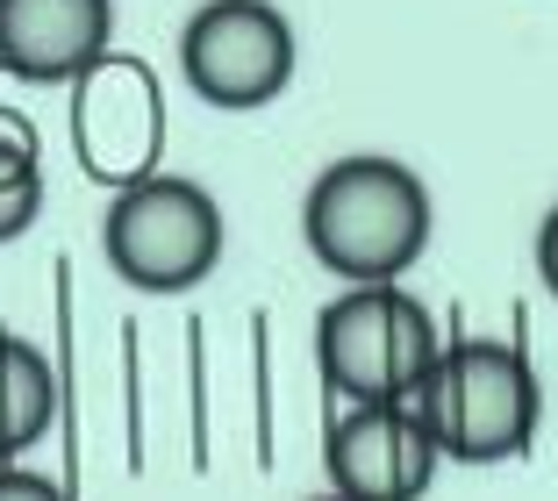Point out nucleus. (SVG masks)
<instances>
[{
  "mask_svg": "<svg viewBox=\"0 0 558 501\" xmlns=\"http://www.w3.org/2000/svg\"><path fill=\"white\" fill-rule=\"evenodd\" d=\"M44 172V144L22 115H0V179H36Z\"/></svg>",
  "mask_w": 558,
  "mask_h": 501,
  "instance_id": "obj_11",
  "label": "nucleus"
},
{
  "mask_svg": "<svg viewBox=\"0 0 558 501\" xmlns=\"http://www.w3.org/2000/svg\"><path fill=\"white\" fill-rule=\"evenodd\" d=\"M444 452L415 402H351L323 430L329 494L344 501H423Z\"/></svg>",
  "mask_w": 558,
  "mask_h": 501,
  "instance_id": "obj_7",
  "label": "nucleus"
},
{
  "mask_svg": "<svg viewBox=\"0 0 558 501\" xmlns=\"http://www.w3.org/2000/svg\"><path fill=\"white\" fill-rule=\"evenodd\" d=\"M294 65H301L294 22L272 0H201L180 29V80L208 108L230 115L272 108L294 86Z\"/></svg>",
  "mask_w": 558,
  "mask_h": 501,
  "instance_id": "obj_5",
  "label": "nucleus"
},
{
  "mask_svg": "<svg viewBox=\"0 0 558 501\" xmlns=\"http://www.w3.org/2000/svg\"><path fill=\"white\" fill-rule=\"evenodd\" d=\"M72 158L108 194L165 172V80L144 58L108 50L72 80Z\"/></svg>",
  "mask_w": 558,
  "mask_h": 501,
  "instance_id": "obj_6",
  "label": "nucleus"
},
{
  "mask_svg": "<svg viewBox=\"0 0 558 501\" xmlns=\"http://www.w3.org/2000/svg\"><path fill=\"white\" fill-rule=\"evenodd\" d=\"M415 408H423L429 437L451 466H509L537 444L544 387H537V366L515 344L459 337L437 351Z\"/></svg>",
  "mask_w": 558,
  "mask_h": 501,
  "instance_id": "obj_2",
  "label": "nucleus"
},
{
  "mask_svg": "<svg viewBox=\"0 0 558 501\" xmlns=\"http://www.w3.org/2000/svg\"><path fill=\"white\" fill-rule=\"evenodd\" d=\"M222 243H230V223H222L208 187L186 172L136 179L100 215L108 273L136 294H194L222 265Z\"/></svg>",
  "mask_w": 558,
  "mask_h": 501,
  "instance_id": "obj_4",
  "label": "nucleus"
},
{
  "mask_svg": "<svg viewBox=\"0 0 558 501\" xmlns=\"http://www.w3.org/2000/svg\"><path fill=\"white\" fill-rule=\"evenodd\" d=\"M0 501H72L50 473H29V466H0Z\"/></svg>",
  "mask_w": 558,
  "mask_h": 501,
  "instance_id": "obj_12",
  "label": "nucleus"
},
{
  "mask_svg": "<svg viewBox=\"0 0 558 501\" xmlns=\"http://www.w3.org/2000/svg\"><path fill=\"white\" fill-rule=\"evenodd\" d=\"M315 501H344V494H315Z\"/></svg>",
  "mask_w": 558,
  "mask_h": 501,
  "instance_id": "obj_14",
  "label": "nucleus"
},
{
  "mask_svg": "<svg viewBox=\"0 0 558 501\" xmlns=\"http://www.w3.org/2000/svg\"><path fill=\"white\" fill-rule=\"evenodd\" d=\"M537 279H544V287L558 294V208H551V215L537 223Z\"/></svg>",
  "mask_w": 558,
  "mask_h": 501,
  "instance_id": "obj_13",
  "label": "nucleus"
},
{
  "mask_svg": "<svg viewBox=\"0 0 558 501\" xmlns=\"http://www.w3.org/2000/svg\"><path fill=\"white\" fill-rule=\"evenodd\" d=\"M116 50V0H0V72L22 86H72Z\"/></svg>",
  "mask_w": 558,
  "mask_h": 501,
  "instance_id": "obj_8",
  "label": "nucleus"
},
{
  "mask_svg": "<svg viewBox=\"0 0 558 501\" xmlns=\"http://www.w3.org/2000/svg\"><path fill=\"white\" fill-rule=\"evenodd\" d=\"M429 187L415 165L387 158V151H351V158L323 165L301 201V237H308L315 265L337 273L344 287H387L429 251Z\"/></svg>",
  "mask_w": 558,
  "mask_h": 501,
  "instance_id": "obj_1",
  "label": "nucleus"
},
{
  "mask_svg": "<svg viewBox=\"0 0 558 501\" xmlns=\"http://www.w3.org/2000/svg\"><path fill=\"white\" fill-rule=\"evenodd\" d=\"M437 323L401 279L344 287L315 315V366L337 402H415L437 366Z\"/></svg>",
  "mask_w": 558,
  "mask_h": 501,
  "instance_id": "obj_3",
  "label": "nucleus"
},
{
  "mask_svg": "<svg viewBox=\"0 0 558 501\" xmlns=\"http://www.w3.org/2000/svg\"><path fill=\"white\" fill-rule=\"evenodd\" d=\"M58 422V366L22 330H0V466L44 444Z\"/></svg>",
  "mask_w": 558,
  "mask_h": 501,
  "instance_id": "obj_9",
  "label": "nucleus"
},
{
  "mask_svg": "<svg viewBox=\"0 0 558 501\" xmlns=\"http://www.w3.org/2000/svg\"><path fill=\"white\" fill-rule=\"evenodd\" d=\"M36 215H44V172L36 179H0V243L29 237Z\"/></svg>",
  "mask_w": 558,
  "mask_h": 501,
  "instance_id": "obj_10",
  "label": "nucleus"
}]
</instances>
